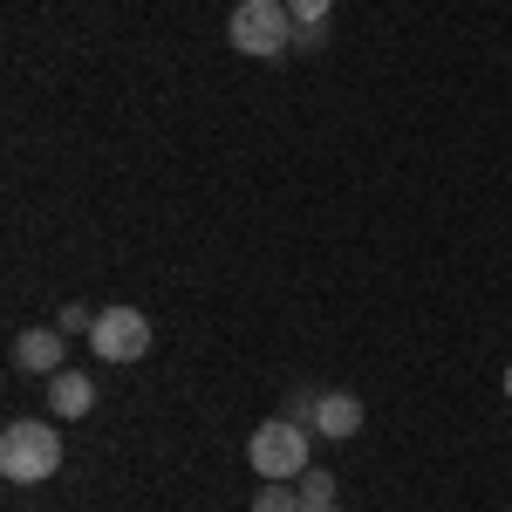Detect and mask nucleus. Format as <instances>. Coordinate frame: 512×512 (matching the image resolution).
Wrapping results in <instances>:
<instances>
[{"label":"nucleus","instance_id":"11","mask_svg":"<svg viewBox=\"0 0 512 512\" xmlns=\"http://www.w3.org/2000/svg\"><path fill=\"white\" fill-rule=\"evenodd\" d=\"M55 328H62V335H82V328H96V315H89L82 301H69V308L55 315Z\"/></svg>","mask_w":512,"mask_h":512},{"label":"nucleus","instance_id":"7","mask_svg":"<svg viewBox=\"0 0 512 512\" xmlns=\"http://www.w3.org/2000/svg\"><path fill=\"white\" fill-rule=\"evenodd\" d=\"M315 431H321V437H335V444H342V437H355V431H362V396H349V390H321V396H315Z\"/></svg>","mask_w":512,"mask_h":512},{"label":"nucleus","instance_id":"5","mask_svg":"<svg viewBox=\"0 0 512 512\" xmlns=\"http://www.w3.org/2000/svg\"><path fill=\"white\" fill-rule=\"evenodd\" d=\"M62 355H69V335L62 328H21L14 335V369H28V376H55Z\"/></svg>","mask_w":512,"mask_h":512},{"label":"nucleus","instance_id":"4","mask_svg":"<svg viewBox=\"0 0 512 512\" xmlns=\"http://www.w3.org/2000/svg\"><path fill=\"white\" fill-rule=\"evenodd\" d=\"M89 349L96 362H144L151 355V315H137V308H103L96 328H89Z\"/></svg>","mask_w":512,"mask_h":512},{"label":"nucleus","instance_id":"3","mask_svg":"<svg viewBox=\"0 0 512 512\" xmlns=\"http://www.w3.org/2000/svg\"><path fill=\"white\" fill-rule=\"evenodd\" d=\"M246 465L260 478H301L308 472V424H294V417H267L253 444H246Z\"/></svg>","mask_w":512,"mask_h":512},{"label":"nucleus","instance_id":"14","mask_svg":"<svg viewBox=\"0 0 512 512\" xmlns=\"http://www.w3.org/2000/svg\"><path fill=\"white\" fill-rule=\"evenodd\" d=\"M506 396H512V369H506Z\"/></svg>","mask_w":512,"mask_h":512},{"label":"nucleus","instance_id":"13","mask_svg":"<svg viewBox=\"0 0 512 512\" xmlns=\"http://www.w3.org/2000/svg\"><path fill=\"white\" fill-rule=\"evenodd\" d=\"M301 512H342V506H308V499H301Z\"/></svg>","mask_w":512,"mask_h":512},{"label":"nucleus","instance_id":"8","mask_svg":"<svg viewBox=\"0 0 512 512\" xmlns=\"http://www.w3.org/2000/svg\"><path fill=\"white\" fill-rule=\"evenodd\" d=\"M253 512H301V485H294V478H260Z\"/></svg>","mask_w":512,"mask_h":512},{"label":"nucleus","instance_id":"2","mask_svg":"<svg viewBox=\"0 0 512 512\" xmlns=\"http://www.w3.org/2000/svg\"><path fill=\"white\" fill-rule=\"evenodd\" d=\"M294 14H287V0H239L233 21H226V41H233L239 55H260V62H274L294 48Z\"/></svg>","mask_w":512,"mask_h":512},{"label":"nucleus","instance_id":"1","mask_svg":"<svg viewBox=\"0 0 512 512\" xmlns=\"http://www.w3.org/2000/svg\"><path fill=\"white\" fill-rule=\"evenodd\" d=\"M62 472V431L41 424V417H14L0 431V478L14 485H41V478Z\"/></svg>","mask_w":512,"mask_h":512},{"label":"nucleus","instance_id":"6","mask_svg":"<svg viewBox=\"0 0 512 512\" xmlns=\"http://www.w3.org/2000/svg\"><path fill=\"white\" fill-rule=\"evenodd\" d=\"M89 410H96V383H89L82 369H55V376H48V417H55V424H76Z\"/></svg>","mask_w":512,"mask_h":512},{"label":"nucleus","instance_id":"12","mask_svg":"<svg viewBox=\"0 0 512 512\" xmlns=\"http://www.w3.org/2000/svg\"><path fill=\"white\" fill-rule=\"evenodd\" d=\"M328 41V21H315V28H294V48H321Z\"/></svg>","mask_w":512,"mask_h":512},{"label":"nucleus","instance_id":"10","mask_svg":"<svg viewBox=\"0 0 512 512\" xmlns=\"http://www.w3.org/2000/svg\"><path fill=\"white\" fill-rule=\"evenodd\" d=\"M328 7H335V0H287V14H294L301 28H315V21H328Z\"/></svg>","mask_w":512,"mask_h":512},{"label":"nucleus","instance_id":"9","mask_svg":"<svg viewBox=\"0 0 512 512\" xmlns=\"http://www.w3.org/2000/svg\"><path fill=\"white\" fill-rule=\"evenodd\" d=\"M294 485H301V499H308V506H335V478H328V472H301Z\"/></svg>","mask_w":512,"mask_h":512}]
</instances>
